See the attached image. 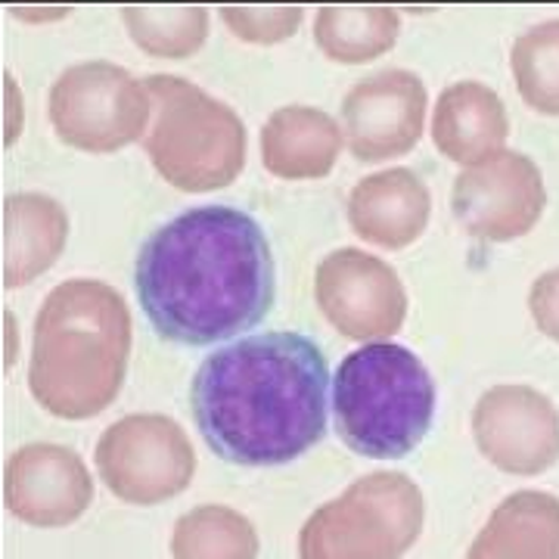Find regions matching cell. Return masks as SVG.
Instances as JSON below:
<instances>
[{"mask_svg": "<svg viewBox=\"0 0 559 559\" xmlns=\"http://www.w3.org/2000/svg\"><path fill=\"white\" fill-rule=\"evenodd\" d=\"M134 289L162 340L187 348L246 336L277 299V261L259 218L237 205H193L140 246Z\"/></svg>", "mask_w": 559, "mask_h": 559, "instance_id": "1", "label": "cell"}, {"mask_svg": "<svg viewBox=\"0 0 559 559\" xmlns=\"http://www.w3.org/2000/svg\"><path fill=\"white\" fill-rule=\"evenodd\" d=\"M190 411L218 460L286 466L326 436L330 364L305 333H246L205 355L190 385Z\"/></svg>", "mask_w": 559, "mask_h": 559, "instance_id": "2", "label": "cell"}, {"mask_svg": "<svg viewBox=\"0 0 559 559\" xmlns=\"http://www.w3.org/2000/svg\"><path fill=\"white\" fill-rule=\"evenodd\" d=\"M134 345L131 308L106 280H62L35 318L28 389L47 414L91 419L119 399Z\"/></svg>", "mask_w": 559, "mask_h": 559, "instance_id": "3", "label": "cell"}, {"mask_svg": "<svg viewBox=\"0 0 559 559\" xmlns=\"http://www.w3.org/2000/svg\"><path fill=\"white\" fill-rule=\"evenodd\" d=\"M436 380L417 352L364 342L330 377V411L342 444L367 460L414 454L436 419Z\"/></svg>", "mask_w": 559, "mask_h": 559, "instance_id": "4", "label": "cell"}, {"mask_svg": "<svg viewBox=\"0 0 559 559\" xmlns=\"http://www.w3.org/2000/svg\"><path fill=\"white\" fill-rule=\"evenodd\" d=\"M153 119L143 134L146 159L180 193H218L240 180L249 131L240 112L180 75H150Z\"/></svg>", "mask_w": 559, "mask_h": 559, "instance_id": "5", "label": "cell"}, {"mask_svg": "<svg viewBox=\"0 0 559 559\" xmlns=\"http://www.w3.org/2000/svg\"><path fill=\"white\" fill-rule=\"evenodd\" d=\"M426 528V498L404 473H370L320 503L299 532V559H401Z\"/></svg>", "mask_w": 559, "mask_h": 559, "instance_id": "6", "label": "cell"}, {"mask_svg": "<svg viewBox=\"0 0 559 559\" xmlns=\"http://www.w3.org/2000/svg\"><path fill=\"white\" fill-rule=\"evenodd\" d=\"M47 119L66 146L91 156H112L143 140L153 119V97L146 79H138L119 62L84 60L53 81Z\"/></svg>", "mask_w": 559, "mask_h": 559, "instance_id": "7", "label": "cell"}, {"mask_svg": "<svg viewBox=\"0 0 559 559\" xmlns=\"http://www.w3.org/2000/svg\"><path fill=\"white\" fill-rule=\"evenodd\" d=\"M94 463L116 498L131 507H159L190 488L197 448L178 419L128 414L103 432Z\"/></svg>", "mask_w": 559, "mask_h": 559, "instance_id": "8", "label": "cell"}, {"mask_svg": "<svg viewBox=\"0 0 559 559\" xmlns=\"http://www.w3.org/2000/svg\"><path fill=\"white\" fill-rule=\"evenodd\" d=\"M314 301L320 318L358 345L392 340L411 311L399 271L382 255L355 246L333 249L318 261Z\"/></svg>", "mask_w": 559, "mask_h": 559, "instance_id": "9", "label": "cell"}, {"mask_svg": "<svg viewBox=\"0 0 559 559\" xmlns=\"http://www.w3.org/2000/svg\"><path fill=\"white\" fill-rule=\"evenodd\" d=\"M451 212L473 240H522L547 212V180L532 156L503 146L460 168L451 187Z\"/></svg>", "mask_w": 559, "mask_h": 559, "instance_id": "10", "label": "cell"}, {"mask_svg": "<svg viewBox=\"0 0 559 559\" xmlns=\"http://www.w3.org/2000/svg\"><path fill=\"white\" fill-rule=\"evenodd\" d=\"M429 119L426 81L411 69H382L358 79L342 97L345 150L364 165L401 159L417 150Z\"/></svg>", "mask_w": 559, "mask_h": 559, "instance_id": "11", "label": "cell"}, {"mask_svg": "<svg viewBox=\"0 0 559 559\" xmlns=\"http://www.w3.org/2000/svg\"><path fill=\"white\" fill-rule=\"evenodd\" d=\"M473 439L500 473L540 476L559 460V411L535 385L500 382L473 407Z\"/></svg>", "mask_w": 559, "mask_h": 559, "instance_id": "12", "label": "cell"}, {"mask_svg": "<svg viewBox=\"0 0 559 559\" xmlns=\"http://www.w3.org/2000/svg\"><path fill=\"white\" fill-rule=\"evenodd\" d=\"M3 500L16 520L35 528H62L87 513L94 479L75 451L38 441L7 460Z\"/></svg>", "mask_w": 559, "mask_h": 559, "instance_id": "13", "label": "cell"}, {"mask_svg": "<svg viewBox=\"0 0 559 559\" xmlns=\"http://www.w3.org/2000/svg\"><path fill=\"white\" fill-rule=\"evenodd\" d=\"M345 218L355 237L382 252H401L423 240L432 221V190L414 168L392 165L352 187Z\"/></svg>", "mask_w": 559, "mask_h": 559, "instance_id": "14", "label": "cell"}, {"mask_svg": "<svg viewBox=\"0 0 559 559\" xmlns=\"http://www.w3.org/2000/svg\"><path fill=\"white\" fill-rule=\"evenodd\" d=\"M345 153L336 116L320 106L289 103L274 109L259 131V156L271 178L323 180Z\"/></svg>", "mask_w": 559, "mask_h": 559, "instance_id": "15", "label": "cell"}, {"mask_svg": "<svg viewBox=\"0 0 559 559\" xmlns=\"http://www.w3.org/2000/svg\"><path fill=\"white\" fill-rule=\"evenodd\" d=\"M429 134L448 162L473 165L498 153L510 140V112L495 87L485 81L460 79L448 84L432 106Z\"/></svg>", "mask_w": 559, "mask_h": 559, "instance_id": "16", "label": "cell"}, {"mask_svg": "<svg viewBox=\"0 0 559 559\" xmlns=\"http://www.w3.org/2000/svg\"><path fill=\"white\" fill-rule=\"evenodd\" d=\"M466 559H559L557 495L522 488L500 500Z\"/></svg>", "mask_w": 559, "mask_h": 559, "instance_id": "17", "label": "cell"}, {"mask_svg": "<svg viewBox=\"0 0 559 559\" xmlns=\"http://www.w3.org/2000/svg\"><path fill=\"white\" fill-rule=\"evenodd\" d=\"M69 240V215L44 193H16L3 212V280L10 289L50 271Z\"/></svg>", "mask_w": 559, "mask_h": 559, "instance_id": "18", "label": "cell"}, {"mask_svg": "<svg viewBox=\"0 0 559 559\" xmlns=\"http://www.w3.org/2000/svg\"><path fill=\"white\" fill-rule=\"evenodd\" d=\"M311 35L323 60L367 66L399 44L401 16L385 3H326L314 13Z\"/></svg>", "mask_w": 559, "mask_h": 559, "instance_id": "19", "label": "cell"}, {"mask_svg": "<svg viewBox=\"0 0 559 559\" xmlns=\"http://www.w3.org/2000/svg\"><path fill=\"white\" fill-rule=\"evenodd\" d=\"M121 25L146 57L190 60L212 35V13L202 3H128Z\"/></svg>", "mask_w": 559, "mask_h": 559, "instance_id": "20", "label": "cell"}, {"mask_svg": "<svg viewBox=\"0 0 559 559\" xmlns=\"http://www.w3.org/2000/svg\"><path fill=\"white\" fill-rule=\"evenodd\" d=\"M171 559H259L255 525L224 503H200L187 510L168 540Z\"/></svg>", "mask_w": 559, "mask_h": 559, "instance_id": "21", "label": "cell"}, {"mask_svg": "<svg viewBox=\"0 0 559 559\" xmlns=\"http://www.w3.org/2000/svg\"><path fill=\"white\" fill-rule=\"evenodd\" d=\"M510 72L522 103L538 116H559V20L525 28L513 40Z\"/></svg>", "mask_w": 559, "mask_h": 559, "instance_id": "22", "label": "cell"}, {"mask_svg": "<svg viewBox=\"0 0 559 559\" xmlns=\"http://www.w3.org/2000/svg\"><path fill=\"white\" fill-rule=\"evenodd\" d=\"M221 22L227 32L252 47H277L296 38L305 22L299 3H227L221 7Z\"/></svg>", "mask_w": 559, "mask_h": 559, "instance_id": "23", "label": "cell"}, {"mask_svg": "<svg viewBox=\"0 0 559 559\" xmlns=\"http://www.w3.org/2000/svg\"><path fill=\"white\" fill-rule=\"evenodd\" d=\"M528 314L535 320L540 336L559 345V267L544 271L528 289Z\"/></svg>", "mask_w": 559, "mask_h": 559, "instance_id": "24", "label": "cell"}, {"mask_svg": "<svg viewBox=\"0 0 559 559\" xmlns=\"http://www.w3.org/2000/svg\"><path fill=\"white\" fill-rule=\"evenodd\" d=\"M3 103H7V143H16L22 134V119H25V106H22L20 84L7 75V91H3Z\"/></svg>", "mask_w": 559, "mask_h": 559, "instance_id": "25", "label": "cell"}, {"mask_svg": "<svg viewBox=\"0 0 559 559\" xmlns=\"http://www.w3.org/2000/svg\"><path fill=\"white\" fill-rule=\"evenodd\" d=\"M13 13L22 16L25 22H47V20H62L69 10H66V7H57V10H47V7H44V10H32V7L20 10V7H13Z\"/></svg>", "mask_w": 559, "mask_h": 559, "instance_id": "26", "label": "cell"}]
</instances>
